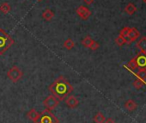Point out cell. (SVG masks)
<instances>
[{
	"label": "cell",
	"mask_w": 146,
	"mask_h": 123,
	"mask_svg": "<svg viewBox=\"0 0 146 123\" xmlns=\"http://www.w3.org/2000/svg\"><path fill=\"white\" fill-rule=\"evenodd\" d=\"M105 120H106V118L102 112H98L94 116V122L95 123H104Z\"/></svg>",
	"instance_id": "2e32d148"
},
{
	"label": "cell",
	"mask_w": 146,
	"mask_h": 123,
	"mask_svg": "<svg viewBox=\"0 0 146 123\" xmlns=\"http://www.w3.org/2000/svg\"><path fill=\"white\" fill-rule=\"evenodd\" d=\"M137 105L136 102H134L133 100H131V99L128 100V101H126L125 103V108L128 111H130V112H132V111L136 110L137 109Z\"/></svg>",
	"instance_id": "4fadbf2b"
},
{
	"label": "cell",
	"mask_w": 146,
	"mask_h": 123,
	"mask_svg": "<svg viewBox=\"0 0 146 123\" xmlns=\"http://www.w3.org/2000/svg\"><path fill=\"white\" fill-rule=\"evenodd\" d=\"M23 76V72L18 66H12L7 72V77L13 83H17L19 80L22 79Z\"/></svg>",
	"instance_id": "277c9868"
},
{
	"label": "cell",
	"mask_w": 146,
	"mask_h": 123,
	"mask_svg": "<svg viewBox=\"0 0 146 123\" xmlns=\"http://www.w3.org/2000/svg\"><path fill=\"white\" fill-rule=\"evenodd\" d=\"M37 1H38V2H40V1H42V0H37Z\"/></svg>",
	"instance_id": "4316f807"
},
{
	"label": "cell",
	"mask_w": 146,
	"mask_h": 123,
	"mask_svg": "<svg viewBox=\"0 0 146 123\" xmlns=\"http://www.w3.org/2000/svg\"><path fill=\"white\" fill-rule=\"evenodd\" d=\"M76 12L78 14V16L82 18L83 20H88L89 17L91 16V11L85 6H79L77 10H76Z\"/></svg>",
	"instance_id": "8992f818"
},
{
	"label": "cell",
	"mask_w": 146,
	"mask_h": 123,
	"mask_svg": "<svg viewBox=\"0 0 146 123\" xmlns=\"http://www.w3.org/2000/svg\"><path fill=\"white\" fill-rule=\"evenodd\" d=\"M84 3H85L86 5H92V4L94 3L95 0H84Z\"/></svg>",
	"instance_id": "d4e9b609"
},
{
	"label": "cell",
	"mask_w": 146,
	"mask_h": 123,
	"mask_svg": "<svg viewBox=\"0 0 146 123\" xmlns=\"http://www.w3.org/2000/svg\"><path fill=\"white\" fill-rule=\"evenodd\" d=\"M74 47H75V42L73 41L72 39H67L64 42V47L66 48L67 50H71Z\"/></svg>",
	"instance_id": "ac0fdd59"
},
{
	"label": "cell",
	"mask_w": 146,
	"mask_h": 123,
	"mask_svg": "<svg viewBox=\"0 0 146 123\" xmlns=\"http://www.w3.org/2000/svg\"><path fill=\"white\" fill-rule=\"evenodd\" d=\"M136 11H137L136 6H135L133 4H131V3L128 4V5L125 7V12L126 14H128V15H133V14L136 12Z\"/></svg>",
	"instance_id": "5bb4252c"
},
{
	"label": "cell",
	"mask_w": 146,
	"mask_h": 123,
	"mask_svg": "<svg viewBox=\"0 0 146 123\" xmlns=\"http://www.w3.org/2000/svg\"><path fill=\"white\" fill-rule=\"evenodd\" d=\"M65 104L67 105V107H69L70 108H75L78 106L79 101L74 96H68L65 98Z\"/></svg>",
	"instance_id": "52a82bcc"
},
{
	"label": "cell",
	"mask_w": 146,
	"mask_h": 123,
	"mask_svg": "<svg viewBox=\"0 0 146 123\" xmlns=\"http://www.w3.org/2000/svg\"><path fill=\"white\" fill-rule=\"evenodd\" d=\"M136 47L139 50L140 53H146V36L141 37L137 44H136Z\"/></svg>",
	"instance_id": "9c48e42d"
},
{
	"label": "cell",
	"mask_w": 146,
	"mask_h": 123,
	"mask_svg": "<svg viewBox=\"0 0 146 123\" xmlns=\"http://www.w3.org/2000/svg\"><path fill=\"white\" fill-rule=\"evenodd\" d=\"M136 60L138 66V68H145L146 67V53H139L137 56H136Z\"/></svg>",
	"instance_id": "ba28073f"
},
{
	"label": "cell",
	"mask_w": 146,
	"mask_h": 123,
	"mask_svg": "<svg viewBox=\"0 0 146 123\" xmlns=\"http://www.w3.org/2000/svg\"><path fill=\"white\" fill-rule=\"evenodd\" d=\"M59 100L58 98H56L54 96L51 95V96H46L44 101H43V105L45 106L46 109H48V110H52L54 109L57 106H58L59 104Z\"/></svg>",
	"instance_id": "5b68a950"
},
{
	"label": "cell",
	"mask_w": 146,
	"mask_h": 123,
	"mask_svg": "<svg viewBox=\"0 0 146 123\" xmlns=\"http://www.w3.org/2000/svg\"><path fill=\"white\" fill-rule=\"evenodd\" d=\"M115 43H116L118 46L121 47V46H123L124 44H126V41H125V39L122 35H119L115 39Z\"/></svg>",
	"instance_id": "7402d4cb"
},
{
	"label": "cell",
	"mask_w": 146,
	"mask_h": 123,
	"mask_svg": "<svg viewBox=\"0 0 146 123\" xmlns=\"http://www.w3.org/2000/svg\"><path fill=\"white\" fill-rule=\"evenodd\" d=\"M143 3H144V4L146 5V0H143Z\"/></svg>",
	"instance_id": "484cf974"
},
{
	"label": "cell",
	"mask_w": 146,
	"mask_h": 123,
	"mask_svg": "<svg viewBox=\"0 0 146 123\" xmlns=\"http://www.w3.org/2000/svg\"><path fill=\"white\" fill-rule=\"evenodd\" d=\"M139 36H140V33H139V31L137 29H135V28H130L128 38L131 40V42L132 41H135Z\"/></svg>",
	"instance_id": "8fae6325"
},
{
	"label": "cell",
	"mask_w": 146,
	"mask_h": 123,
	"mask_svg": "<svg viewBox=\"0 0 146 123\" xmlns=\"http://www.w3.org/2000/svg\"><path fill=\"white\" fill-rule=\"evenodd\" d=\"M128 67H130L131 70H135L138 68L137 63V60H136V57L132 58L129 62H128Z\"/></svg>",
	"instance_id": "ffe728a7"
},
{
	"label": "cell",
	"mask_w": 146,
	"mask_h": 123,
	"mask_svg": "<svg viewBox=\"0 0 146 123\" xmlns=\"http://www.w3.org/2000/svg\"><path fill=\"white\" fill-rule=\"evenodd\" d=\"M49 91L59 101L64 100L74 90L71 84L63 76L58 77L48 88Z\"/></svg>",
	"instance_id": "6da1fadb"
},
{
	"label": "cell",
	"mask_w": 146,
	"mask_h": 123,
	"mask_svg": "<svg viewBox=\"0 0 146 123\" xmlns=\"http://www.w3.org/2000/svg\"><path fill=\"white\" fill-rule=\"evenodd\" d=\"M104 123H116V122H115L113 119H111V118H108V119H106V120H105Z\"/></svg>",
	"instance_id": "cb8c5ba5"
},
{
	"label": "cell",
	"mask_w": 146,
	"mask_h": 123,
	"mask_svg": "<svg viewBox=\"0 0 146 123\" xmlns=\"http://www.w3.org/2000/svg\"><path fill=\"white\" fill-rule=\"evenodd\" d=\"M27 116L29 120H31L33 122L35 123H37L38 120H39V118H40V113H38L35 109L32 108L30 109L28 114H27Z\"/></svg>",
	"instance_id": "30bf717a"
},
{
	"label": "cell",
	"mask_w": 146,
	"mask_h": 123,
	"mask_svg": "<svg viewBox=\"0 0 146 123\" xmlns=\"http://www.w3.org/2000/svg\"><path fill=\"white\" fill-rule=\"evenodd\" d=\"M37 123H58V119L52 110L45 109L40 113V118Z\"/></svg>",
	"instance_id": "3957f363"
},
{
	"label": "cell",
	"mask_w": 146,
	"mask_h": 123,
	"mask_svg": "<svg viewBox=\"0 0 146 123\" xmlns=\"http://www.w3.org/2000/svg\"><path fill=\"white\" fill-rule=\"evenodd\" d=\"M91 50H93V51H96V50H97L98 48H99V44L96 41H93V43H92V45H91V47H90Z\"/></svg>",
	"instance_id": "603a6c76"
},
{
	"label": "cell",
	"mask_w": 146,
	"mask_h": 123,
	"mask_svg": "<svg viewBox=\"0 0 146 123\" xmlns=\"http://www.w3.org/2000/svg\"><path fill=\"white\" fill-rule=\"evenodd\" d=\"M144 85V83H143V80L140 79V78H137L133 81V86L137 89H140L142 88L143 86Z\"/></svg>",
	"instance_id": "44dd1931"
},
{
	"label": "cell",
	"mask_w": 146,
	"mask_h": 123,
	"mask_svg": "<svg viewBox=\"0 0 146 123\" xmlns=\"http://www.w3.org/2000/svg\"><path fill=\"white\" fill-rule=\"evenodd\" d=\"M14 40L3 29H0V55L4 54L14 44Z\"/></svg>",
	"instance_id": "7a4b0ae2"
},
{
	"label": "cell",
	"mask_w": 146,
	"mask_h": 123,
	"mask_svg": "<svg viewBox=\"0 0 146 123\" xmlns=\"http://www.w3.org/2000/svg\"><path fill=\"white\" fill-rule=\"evenodd\" d=\"M93 41H94V40H93L90 36L87 35L86 37H84V38L82 40V45H83L84 47H87V48H90V47H91Z\"/></svg>",
	"instance_id": "9a60e30c"
},
{
	"label": "cell",
	"mask_w": 146,
	"mask_h": 123,
	"mask_svg": "<svg viewBox=\"0 0 146 123\" xmlns=\"http://www.w3.org/2000/svg\"><path fill=\"white\" fill-rule=\"evenodd\" d=\"M54 17V12L52 11H51L50 9H46L44 11V12L42 13V18L45 19L47 22L52 21V19Z\"/></svg>",
	"instance_id": "7c38bea8"
},
{
	"label": "cell",
	"mask_w": 146,
	"mask_h": 123,
	"mask_svg": "<svg viewBox=\"0 0 146 123\" xmlns=\"http://www.w3.org/2000/svg\"><path fill=\"white\" fill-rule=\"evenodd\" d=\"M11 6L8 3H4L0 5V11L4 14H8L11 12Z\"/></svg>",
	"instance_id": "e0dca14e"
},
{
	"label": "cell",
	"mask_w": 146,
	"mask_h": 123,
	"mask_svg": "<svg viewBox=\"0 0 146 123\" xmlns=\"http://www.w3.org/2000/svg\"><path fill=\"white\" fill-rule=\"evenodd\" d=\"M137 77L142 80H144L146 79V68H140L137 72L136 73Z\"/></svg>",
	"instance_id": "d6986e66"
}]
</instances>
